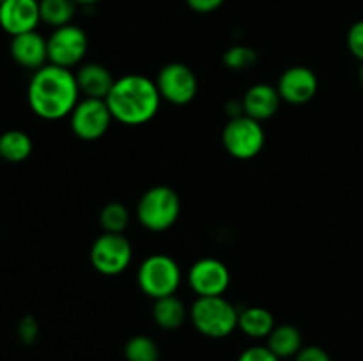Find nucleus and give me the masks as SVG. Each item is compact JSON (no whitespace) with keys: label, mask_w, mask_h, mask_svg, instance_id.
<instances>
[{"label":"nucleus","mask_w":363,"mask_h":361,"mask_svg":"<svg viewBox=\"0 0 363 361\" xmlns=\"http://www.w3.org/2000/svg\"><path fill=\"white\" fill-rule=\"evenodd\" d=\"M77 4H82V6H94V4H98L99 0H74Z\"/></svg>","instance_id":"nucleus-30"},{"label":"nucleus","mask_w":363,"mask_h":361,"mask_svg":"<svg viewBox=\"0 0 363 361\" xmlns=\"http://www.w3.org/2000/svg\"><path fill=\"white\" fill-rule=\"evenodd\" d=\"M222 144L225 151L240 161L254 159L264 149V127L259 120L252 119L245 113L233 117L222 131Z\"/></svg>","instance_id":"nucleus-6"},{"label":"nucleus","mask_w":363,"mask_h":361,"mask_svg":"<svg viewBox=\"0 0 363 361\" xmlns=\"http://www.w3.org/2000/svg\"><path fill=\"white\" fill-rule=\"evenodd\" d=\"M181 214V198L170 186H152L137 204V219L151 232L172 229Z\"/></svg>","instance_id":"nucleus-4"},{"label":"nucleus","mask_w":363,"mask_h":361,"mask_svg":"<svg viewBox=\"0 0 363 361\" xmlns=\"http://www.w3.org/2000/svg\"><path fill=\"white\" fill-rule=\"evenodd\" d=\"M39 23V0H4L0 4V28L11 38L38 30Z\"/></svg>","instance_id":"nucleus-13"},{"label":"nucleus","mask_w":363,"mask_h":361,"mask_svg":"<svg viewBox=\"0 0 363 361\" xmlns=\"http://www.w3.org/2000/svg\"><path fill=\"white\" fill-rule=\"evenodd\" d=\"M186 280L197 297L223 296L230 285V273L218 258L204 257L191 264Z\"/></svg>","instance_id":"nucleus-11"},{"label":"nucleus","mask_w":363,"mask_h":361,"mask_svg":"<svg viewBox=\"0 0 363 361\" xmlns=\"http://www.w3.org/2000/svg\"><path fill=\"white\" fill-rule=\"evenodd\" d=\"M126 361H160V347L151 336L135 335L124 343Z\"/></svg>","instance_id":"nucleus-23"},{"label":"nucleus","mask_w":363,"mask_h":361,"mask_svg":"<svg viewBox=\"0 0 363 361\" xmlns=\"http://www.w3.org/2000/svg\"><path fill=\"white\" fill-rule=\"evenodd\" d=\"M181 268L165 253L149 255L142 260L137 271V282L142 292L151 299L174 296L181 285Z\"/></svg>","instance_id":"nucleus-5"},{"label":"nucleus","mask_w":363,"mask_h":361,"mask_svg":"<svg viewBox=\"0 0 363 361\" xmlns=\"http://www.w3.org/2000/svg\"><path fill=\"white\" fill-rule=\"evenodd\" d=\"M294 361H332V356L319 345H303V349L294 356Z\"/></svg>","instance_id":"nucleus-28"},{"label":"nucleus","mask_w":363,"mask_h":361,"mask_svg":"<svg viewBox=\"0 0 363 361\" xmlns=\"http://www.w3.org/2000/svg\"><path fill=\"white\" fill-rule=\"evenodd\" d=\"M156 87L163 101L170 105L184 106L195 99L199 92L197 74L183 62H169L160 69Z\"/></svg>","instance_id":"nucleus-10"},{"label":"nucleus","mask_w":363,"mask_h":361,"mask_svg":"<svg viewBox=\"0 0 363 361\" xmlns=\"http://www.w3.org/2000/svg\"><path fill=\"white\" fill-rule=\"evenodd\" d=\"M236 361H282L268 349V345H252L238 356Z\"/></svg>","instance_id":"nucleus-27"},{"label":"nucleus","mask_w":363,"mask_h":361,"mask_svg":"<svg viewBox=\"0 0 363 361\" xmlns=\"http://www.w3.org/2000/svg\"><path fill=\"white\" fill-rule=\"evenodd\" d=\"M223 4H225V0H186V6L199 14L215 13Z\"/></svg>","instance_id":"nucleus-29"},{"label":"nucleus","mask_w":363,"mask_h":361,"mask_svg":"<svg viewBox=\"0 0 363 361\" xmlns=\"http://www.w3.org/2000/svg\"><path fill=\"white\" fill-rule=\"evenodd\" d=\"M152 319L156 326L165 331H176L190 319V308L174 294V296H165L155 299L152 304Z\"/></svg>","instance_id":"nucleus-17"},{"label":"nucleus","mask_w":363,"mask_h":361,"mask_svg":"<svg viewBox=\"0 0 363 361\" xmlns=\"http://www.w3.org/2000/svg\"><path fill=\"white\" fill-rule=\"evenodd\" d=\"M74 76H77L80 94H84V98L92 99H106L117 80L108 67L98 62L80 64Z\"/></svg>","instance_id":"nucleus-16"},{"label":"nucleus","mask_w":363,"mask_h":361,"mask_svg":"<svg viewBox=\"0 0 363 361\" xmlns=\"http://www.w3.org/2000/svg\"><path fill=\"white\" fill-rule=\"evenodd\" d=\"M241 103H243L245 115L252 117L259 122H264V120L272 119L279 112L282 98H280L279 91L273 85L255 84L245 92Z\"/></svg>","instance_id":"nucleus-15"},{"label":"nucleus","mask_w":363,"mask_h":361,"mask_svg":"<svg viewBox=\"0 0 363 361\" xmlns=\"http://www.w3.org/2000/svg\"><path fill=\"white\" fill-rule=\"evenodd\" d=\"M240 310L223 296L197 297L190 306V322L208 338H227L238 329Z\"/></svg>","instance_id":"nucleus-3"},{"label":"nucleus","mask_w":363,"mask_h":361,"mask_svg":"<svg viewBox=\"0 0 363 361\" xmlns=\"http://www.w3.org/2000/svg\"><path fill=\"white\" fill-rule=\"evenodd\" d=\"M48 39V60L50 64L71 69L84 62L89 50V39L84 28L78 25H64L53 28Z\"/></svg>","instance_id":"nucleus-9"},{"label":"nucleus","mask_w":363,"mask_h":361,"mask_svg":"<svg viewBox=\"0 0 363 361\" xmlns=\"http://www.w3.org/2000/svg\"><path fill=\"white\" fill-rule=\"evenodd\" d=\"M259 55L254 48L247 45H234L223 53V64L233 71H243L257 62Z\"/></svg>","instance_id":"nucleus-24"},{"label":"nucleus","mask_w":363,"mask_h":361,"mask_svg":"<svg viewBox=\"0 0 363 361\" xmlns=\"http://www.w3.org/2000/svg\"><path fill=\"white\" fill-rule=\"evenodd\" d=\"M77 76L66 67L46 64L34 71L27 87V101L32 113L43 120L69 117L80 101Z\"/></svg>","instance_id":"nucleus-1"},{"label":"nucleus","mask_w":363,"mask_h":361,"mask_svg":"<svg viewBox=\"0 0 363 361\" xmlns=\"http://www.w3.org/2000/svg\"><path fill=\"white\" fill-rule=\"evenodd\" d=\"M105 101L113 120L142 126L155 119L163 99L155 80L144 74H126L117 78Z\"/></svg>","instance_id":"nucleus-2"},{"label":"nucleus","mask_w":363,"mask_h":361,"mask_svg":"<svg viewBox=\"0 0 363 361\" xmlns=\"http://www.w3.org/2000/svg\"><path fill=\"white\" fill-rule=\"evenodd\" d=\"M32 138L21 130H7L0 134V158L7 163H21L30 158Z\"/></svg>","instance_id":"nucleus-20"},{"label":"nucleus","mask_w":363,"mask_h":361,"mask_svg":"<svg viewBox=\"0 0 363 361\" xmlns=\"http://www.w3.org/2000/svg\"><path fill=\"white\" fill-rule=\"evenodd\" d=\"M4 2V0H0V4H2Z\"/></svg>","instance_id":"nucleus-32"},{"label":"nucleus","mask_w":363,"mask_h":361,"mask_svg":"<svg viewBox=\"0 0 363 361\" xmlns=\"http://www.w3.org/2000/svg\"><path fill=\"white\" fill-rule=\"evenodd\" d=\"M99 225L103 232L124 234L130 225V211L121 202H108L99 211Z\"/></svg>","instance_id":"nucleus-22"},{"label":"nucleus","mask_w":363,"mask_h":361,"mask_svg":"<svg viewBox=\"0 0 363 361\" xmlns=\"http://www.w3.org/2000/svg\"><path fill=\"white\" fill-rule=\"evenodd\" d=\"M275 317L269 310L262 306H248L240 310V319H238V328L248 338L262 340L268 338L269 333L275 328Z\"/></svg>","instance_id":"nucleus-19"},{"label":"nucleus","mask_w":363,"mask_h":361,"mask_svg":"<svg viewBox=\"0 0 363 361\" xmlns=\"http://www.w3.org/2000/svg\"><path fill=\"white\" fill-rule=\"evenodd\" d=\"M358 81H360L363 87V62L360 64V69H358Z\"/></svg>","instance_id":"nucleus-31"},{"label":"nucleus","mask_w":363,"mask_h":361,"mask_svg":"<svg viewBox=\"0 0 363 361\" xmlns=\"http://www.w3.org/2000/svg\"><path fill=\"white\" fill-rule=\"evenodd\" d=\"M16 333L18 338H20L25 345H32L39 336V324L38 321H35V317H32V315L21 317L20 322H18Z\"/></svg>","instance_id":"nucleus-26"},{"label":"nucleus","mask_w":363,"mask_h":361,"mask_svg":"<svg viewBox=\"0 0 363 361\" xmlns=\"http://www.w3.org/2000/svg\"><path fill=\"white\" fill-rule=\"evenodd\" d=\"M275 87L282 101L289 105H305L315 98L319 81L311 67L293 66L280 74Z\"/></svg>","instance_id":"nucleus-12"},{"label":"nucleus","mask_w":363,"mask_h":361,"mask_svg":"<svg viewBox=\"0 0 363 361\" xmlns=\"http://www.w3.org/2000/svg\"><path fill=\"white\" fill-rule=\"evenodd\" d=\"M9 53L14 62L28 71H38L50 64L48 60V39L38 30L25 32V34L11 38Z\"/></svg>","instance_id":"nucleus-14"},{"label":"nucleus","mask_w":363,"mask_h":361,"mask_svg":"<svg viewBox=\"0 0 363 361\" xmlns=\"http://www.w3.org/2000/svg\"><path fill=\"white\" fill-rule=\"evenodd\" d=\"M266 340H268V343H266L268 349L279 360H289L303 349V336H301L300 329L293 324L275 326Z\"/></svg>","instance_id":"nucleus-18"},{"label":"nucleus","mask_w":363,"mask_h":361,"mask_svg":"<svg viewBox=\"0 0 363 361\" xmlns=\"http://www.w3.org/2000/svg\"><path fill=\"white\" fill-rule=\"evenodd\" d=\"M77 6L74 0H39L41 21L52 28L69 25L77 13Z\"/></svg>","instance_id":"nucleus-21"},{"label":"nucleus","mask_w":363,"mask_h":361,"mask_svg":"<svg viewBox=\"0 0 363 361\" xmlns=\"http://www.w3.org/2000/svg\"><path fill=\"white\" fill-rule=\"evenodd\" d=\"M112 113L105 99L84 98L69 115V126L74 137L84 142H96L112 126Z\"/></svg>","instance_id":"nucleus-8"},{"label":"nucleus","mask_w":363,"mask_h":361,"mask_svg":"<svg viewBox=\"0 0 363 361\" xmlns=\"http://www.w3.org/2000/svg\"><path fill=\"white\" fill-rule=\"evenodd\" d=\"M346 42L351 55H353L354 59L360 60V62H363V20L354 21V23L351 25L346 35Z\"/></svg>","instance_id":"nucleus-25"},{"label":"nucleus","mask_w":363,"mask_h":361,"mask_svg":"<svg viewBox=\"0 0 363 361\" xmlns=\"http://www.w3.org/2000/svg\"><path fill=\"white\" fill-rule=\"evenodd\" d=\"M91 265L103 276H117L130 268L133 246L124 234L103 232L91 246Z\"/></svg>","instance_id":"nucleus-7"}]
</instances>
